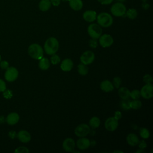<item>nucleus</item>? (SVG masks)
I'll list each match as a JSON object with an SVG mask.
<instances>
[{
	"label": "nucleus",
	"mask_w": 153,
	"mask_h": 153,
	"mask_svg": "<svg viewBox=\"0 0 153 153\" xmlns=\"http://www.w3.org/2000/svg\"><path fill=\"white\" fill-rule=\"evenodd\" d=\"M59 47V44L57 39L54 37H50L45 41L44 48L47 54L53 55L58 51Z\"/></svg>",
	"instance_id": "f257e3e1"
},
{
	"label": "nucleus",
	"mask_w": 153,
	"mask_h": 153,
	"mask_svg": "<svg viewBox=\"0 0 153 153\" xmlns=\"http://www.w3.org/2000/svg\"><path fill=\"white\" fill-rule=\"evenodd\" d=\"M97 23L103 27H108L111 26L113 23V18L111 15L106 12H102L98 14L96 17Z\"/></svg>",
	"instance_id": "f03ea898"
},
{
	"label": "nucleus",
	"mask_w": 153,
	"mask_h": 153,
	"mask_svg": "<svg viewBox=\"0 0 153 153\" xmlns=\"http://www.w3.org/2000/svg\"><path fill=\"white\" fill-rule=\"evenodd\" d=\"M28 54L33 59L39 60L44 56L42 47L38 44H32L28 48Z\"/></svg>",
	"instance_id": "7ed1b4c3"
},
{
	"label": "nucleus",
	"mask_w": 153,
	"mask_h": 153,
	"mask_svg": "<svg viewBox=\"0 0 153 153\" xmlns=\"http://www.w3.org/2000/svg\"><path fill=\"white\" fill-rule=\"evenodd\" d=\"M126 7L123 2H116L111 8V13L115 17H121L126 14Z\"/></svg>",
	"instance_id": "20e7f679"
},
{
	"label": "nucleus",
	"mask_w": 153,
	"mask_h": 153,
	"mask_svg": "<svg viewBox=\"0 0 153 153\" xmlns=\"http://www.w3.org/2000/svg\"><path fill=\"white\" fill-rule=\"evenodd\" d=\"M87 32L91 38L99 39L102 33L101 26L96 23L90 24L87 28Z\"/></svg>",
	"instance_id": "39448f33"
},
{
	"label": "nucleus",
	"mask_w": 153,
	"mask_h": 153,
	"mask_svg": "<svg viewBox=\"0 0 153 153\" xmlns=\"http://www.w3.org/2000/svg\"><path fill=\"white\" fill-rule=\"evenodd\" d=\"M90 131V126L86 124H79L75 128L74 132L76 136L82 137H85L88 134Z\"/></svg>",
	"instance_id": "423d86ee"
},
{
	"label": "nucleus",
	"mask_w": 153,
	"mask_h": 153,
	"mask_svg": "<svg viewBox=\"0 0 153 153\" xmlns=\"http://www.w3.org/2000/svg\"><path fill=\"white\" fill-rule=\"evenodd\" d=\"M95 58L94 53L91 51L87 50L82 53L80 57V61L82 63L87 65L93 62Z\"/></svg>",
	"instance_id": "0eeeda50"
},
{
	"label": "nucleus",
	"mask_w": 153,
	"mask_h": 153,
	"mask_svg": "<svg viewBox=\"0 0 153 153\" xmlns=\"http://www.w3.org/2000/svg\"><path fill=\"white\" fill-rule=\"evenodd\" d=\"M19 75L17 69L14 67H8L5 73V78L9 82H13L15 81Z\"/></svg>",
	"instance_id": "6e6552de"
},
{
	"label": "nucleus",
	"mask_w": 153,
	"mask_h": 153,
	"mask_svg": "<svg viewBox=\"0 0 153 153\" xmlns=\"http://www.w3.org/2000/svg\"><path fill=\"white\" fill-rule=\"evenodd\" d=\"M140 96L145 99H151L153 96V86L152 84H146L140 91Z\"/></svg>",
	"instance_id": "1a4fd4ad"
},
{
	"label": "nucleus",
	"mask_w": 153,
	"mask_h": 153,
	"mask_svg": "<svg viewBox=\"0 0 153 153\" xmlns=\"http://www.w3.org/2000/svg\"><path fill=\"white\" fill-rule=\"evenodd\" d=\"M118 126V120L114 117H109L105 122V128L110 131L115 130Z\"/></svg>",
	"instance_id": "9d476101"
},
{
	"label": "nucleus",
	"mask_w": 153,
	"mask_h": 153,
	"mask_svg": "<svg viewBox=\"0 0 153 153\" xmlns=\"http://www.w3.org/2000/svg\"><path fill=\"white\" fill-rule=\"evenodd\" d=\"M99 42L100 45L104 48L110 47L114 42L113 38L109 34L101 35L99 38Z\"/></svg>",
	"instance_id": "9b49d317"
},
{
	"label": "nucleus",
	"mask_w": 153,
	"mask_h": 153,
	"mask_svg": "<svg viewBox=\"0 0 153 153\" xmlns=\"http://www.w3.org/2000/svg\"><path fill=\"white\" fill-rule=\"evenodd\" d=\"M62 146L65 151L72 152L75 147V142L73 139L68 137L65 139L63 142Z\"/></svg>",
	"instance_id": "f8f14e48"
},
{
	"label": "nucleus",
	"mask_w": 153,
	"mask_h": 153,
	"mask_svg": "<svg viewBox=\"0 0 153 153\" xmlns=\"http://www.w3.org/2000/svg\"><path fill=\"white\" fill-rule=\"evenodd\" d=\"M76 146L79 149H87L90 146V141L88 139L82 137L76 141Z\"/></svg>",
	"instance_id": "ddd939ff"
},
{
	"label": "nucleus",
	"mask_w": 153,
	"mask_h": 153,
	"mask_svg": "<svg viewBox=\"0 0 153 153\" xmlns=\"http://www.w3.org/2000/svg\"><path fill=\"white\" fill-rule=\"evenodd\" d=\"M82 17L86 22H93L96 19L97 14L94 10H87L83 13Z\"/></svg>",
	"instance_id": "4468645a"
},
{
	"label": "nucleus",
	"mask_w": 153,
	"mask_h": 153,
	"mask_svg": "<svg viewBox=\"0 0 153 153\" xmlns=\"http://www.w3.org/2000/svg\"><path fill=\"white\" fill-rule=\"evenodd\" d=\"M73 66H74V63L71 59H65L61 62L60 68L63 71L68 72L72 69Z\"/></svg>",
	"instance_id": "2eb2a0df"
},
{
	"label": "nucleus",
	"mask_w": 153,
	"mask_h": 153,
	"mask_svg": "<svg viewBox=\"0 0 153 153\" xmlns=\"http://www.w3.org/2000/svg\"><path fill=\"white\" fill-rule=\"evenodd\" d=\"M17 137L19 140L23 143H27L31 139L30 133L26 130H20L17 134Z\"/></svg>",
	"instance_id": "dca6fc26"
},
{
	"label": "nucleus",
	"mask_w": 153,
	"mask_h": 153,
	"mask_svg": "<svg viewBox=\"0 0 153 153\" xmlns=\"http://www.w3.org/2000/svg\"><path fill=\"white\" fill-rule=\"evenodd\" d=\"M126 140H127V143L132 146L138 145V143L139 142L138 136L136 134L133 133H130L127 135V136L126 137Z\"/></svg>",
	"instance_id": "f3484780"
},
{
	"label": "nucleus",
	"mask_w": 153,
	"mask_h": 153,
	"mask_svg": "<svg viewBox=\"0 0 153 153\" xmlns=\"http://www.w3.org/2000/svg\"><path fill=\"white\" fill-rule=\"evenodd\" d=\"M100 87L101 90L105 92L112 91L114 88L112 83L109 80H104L102 81L100 84Z\"/></svg>",
	"instance_id": "a211bd4d"
},
{
	"label": "nucleus",
	"mask_w": 153,
	"mask_h": 153,
	"mask_svg": "<svg viewBox=\"0 0 153 153\" xmlns=\"http://www.w3.org/2000/svg\"><path fill=\"white\" fill-rule=\"evenodd\" d=\"M19 118H20V117L17 113L12 112L8 115L6 121L8 124L14 125L19 121Z\"/></svg>",
	"instance_id": "6ab92c4d"
},
{
	"label": "nucleus",
	"mask_w": 153,
	"mask_h": 153,
	"mask_svg": "<svg viewBox=\"0 0 153 153\" xmlns=\"http://www.w3.org/2000/svg\"><path fill=\"white\" fill-rule=\"evenodd\" d=\"M70 7L75 11H79L83 7L82 0H70L69 2Z\"/></svg>",
	"instance_id": "aec40b11"
},
{
	"label": "nucleus",
	"mask_w": 153,
	"mask_h": 153,
	"mask_svg": "<svg viewBox=\"0 0 153 153\" xmlns=\"http://www.w3.org/2000/svg\"><path fill=\"white\" fill-rule=\"evenodd\" d=\"M51 6V3L50 0H41L39 2V8L41 11H48Z\"/></svg>",
	"instance_id": "412c9836"
},
{
	"label": "nucleus",
	"mask_w": 153,
	"mask_h": 153,
	"mask_svg": "<svg viewBox=\"0 0 153 153\" xmlns=\"http://www.w3.org/2000/svg\"><path fill=\"white\" fill-rule=\"evenodd\" d=\"M118 95L122 99H128L130 97V90L124 87H120L118 90Z\"/></svg>",
	"instance_id": "4be33fe9"
},
{
	"label": "nucleus",
	"mask_w": 153,
	"mask_h": 153,
	"mask_svg": "<svg viewBox=\"0 0 153 153\" xmlns=\"http://www.w3.org/2000/svg\"><path fill=\"white\" fill-rule=\"evenodd\" d=\"M39 67L42 70H47L49 68L50 63L49 62V60L47 58L45 57H42L41 59H39Z\"/></svg>",
	"instance_id": "5701e85b"
},
{
	"label": "nucleus",
	"mask_w": 153,
	"mask_h": 153,
	"mask_svg": "<svg viewBox=\"0 0 153 153\" xmlns=\"http://www.w3.org/2000/svg\"><path fill=\"white\" fill-rule=\"evenodd\" d=\"M100 120L97 117H92L89 121V125L93 128H97L100 126Z\"/></svg>",
	"instance_id": "b1692460"
},
{
	"label": "nucleus",
	"mask_w": 153,
	"mask_h": 153,
	"mask_svg": "<svg viewBox=\"0 0 153 153\" xmlns=\"http://www.w3.org/2000/svg\"><path fill=\"white\" fill-rule=\"evenodd\" d=\"M126 14L127 17L131 20L136 19L137 16V11L134 8H130L128 10H126Z\"/></svg>",
	"instance_id": "393cba45"
},
{
	"label": "nucleus",
	"mask_w": 153,
	"mask_h": 153,
	"mask_svg": "<svg viewBox=\"0 0 153 153\" xmlns=\"http://www.w3.org/2000/svg\"><path fill=\"white\" fill-rule=\"evenodd\" d=\"M78 72L81 75H85L88 74V68L87 65L81 63L78 66Z\"/></svg>",
	"instance_id": "a878e982"
},
{
	"label": "nucleus",
	"mask_w": 153,
	"mask_h": 153,
	"mask_svg": "<svg viewBox=\"0 0 153 153\" xmlns=\"http://www.w3.org/2000/svg\"><path fill=\"white\" fill-rule=\"evenodd\" d=\"M130 102L131 101L128 99H122L120 103V107L124 110H129L130 109Z\"/></svg>",
	"instance_id": "bb28decb"
},
{
	"label": "nucleus",
	"mask_w": 153,
	"mask_h": 153,
	"mask_svg": "<svg viewBox=\"0 0 153 153\" xmlns=\"http://www.w3.org/2000/svg\"><path fill=\"white\" fill-rule=\"evenodd\" d=\"M142 106V102L138 99H134L130 102V108L133 109H138Z\"/></svg>",
	"instance_id": "cd10ccee"
},
{
	"label": "nucleus",
	"mask_w": 153,
	"mask_h": 153,
	"mask_svg": "<svg viewBox=\"0 0 153 153\" xmlns=\"http://www.w3.org/2000/svg\"><path fill=\"white\" fill-rule=\"evenodd\" d=\"M139 134H140V137L143 139H148L150 136L149 130L146 128H140V131H139Z\"/></svg>",
	"instance_id": "c85d7f7f"
},
{
	"label": "nucleus",
	"mask_w": 153,
	"mask_h": 153,
	"mask_svg": "<svg viewBox=\"0 0 153 153\" xmlns=\"http://www.w3.org/2000/svg\"><path fill=\"white\" fill-rule=\"evenodd\" d=\"M130 97H131V99H139V98L140 97V91L138 90H133L131 91L130 93Z\"/></svg>",
	"instance_id": "c756f323"
},
{
	"label": "nucleus",
	"mask_w": 153,
	"mask_h": 153,
	"mask_svg": "<svg viewBox=\"0 0 153 153\" xmlns=\"http://www.w3.org/2000/svg\"><path fill=\"white\" fill-rule=\"evenodd\" d=\"M50 62L53 65H57L60 62V58L58 55L56 54H53L50 57Z\"/></svg>",
	"instance_id": "7c9ffc66"
},
{
	"label": "nucleus",
	"mask_w": 153,
	"mask_h": 153,
	"mask_svg": "<svg viewBox=\"0 0 153 153\" xmlns=\"http://www.w3.org/2000/svg\"><path fill=\"white\" fill-rule=\"evenodd\" d=\"M121 79L120 78L117 76L114 78L113 81H112V84L114 87H115L117 88H118L121 85Z\"/></svg>",
	"instance_id": "2f4dec72"
},
{
	"label": "nucleus",
	"mask_w": 153,
	"mask_h": 153,
	"mask_svg": "<svg viewBox=\"0 0 153 153\" xmlns=\"http://www.w3.org/2000/svg\"><path fill=\"white\" fill-rule=\"evenodd\" d=\"M16 153H28L29 152V149L25 146H20L17 148L15 151Z\"/></svg>",
	"instance_id": "473e14b6"
},
{
	"label": "nucleus",
	"mask_w": 153,
	"mask_h": 153,
	"mask_svg": "<svg viewBox=\"0 0 153 153\" xmlns=\"http://www.w3.org/2000/svg\"><path fill=\"white\" fill-rule=\"evenodd\" d=\"M89 45L90 47L93 48H96L98 45V42L97 41V39H94V38L90 39L89 41Z\"/></svg>",
	"instance_id": "72a5a7b5"
},
{
	"label": "nucleus",
	"mask_w": 153,
	"mask_h": 153,
	"mask_svg": "<svg viewBox=\"0 0 153 153\" xmlns=\"http://www.w3.org/2000/svg\"><path fill=\"white\" fill-rule=\"evenodd\" d=\"M143 80L146 84H151L152 82V77L151 75L146 74L144 75L143 78Z\"/></svg>",
	"instance_id": "f704fd0d"
},
{
	"label": "nucleus",
	"mask_w": 153,
	"mask_h": 153,
	"mask_svg": "<svg viewBox=\"0 0 153 153\" xmlns=\"http://www.w3.org/2000/svg\"><path fill=\"white\" fill-rule=\"evenodd\" d=\"M6 90V84L1 79H0V92L4 91Z\"/></svg>",
	"instance_id": "c9c22d12"
},
{
	"label": "nucleus",
	"mask_w": 153,
	"mask_h": 153,
	"mask_svg": "<svg viewBox=\"0 0 153 153\" xmlns=\"http://www.w3.org/2000/svg\"><path fill=\"white\" fill-rule=\"evenodd\" d=\"M138 144H139V147L140 149H143L146 148V146H147L146 143L145 141H144L143 140H141V141H139V143H138Z\"/></svg>",
	"instance_id": "e433bc0d"
},
{
	"label": "nucleus",
	"mask_w": 153,
	"mask_h": 153,
	"mask_svg": "<svg viewBox=\"0 0 153 153\" xmlns=\"http://www.w3.org/2000/svg\"><path fill=\"white\" fill-rule=\"evenodd\" d=\"M98 2L102 5H108L112 2L114 0H97Z\"/></svg>",
	"instance_id": "4c0bfd02"
},
{
	"label": "nucleus",
	"mask_w": 153,
	"mask_h": 153,
	"mask_svg": "<svg viewBox=\"0 0 153 153\" xmlns=\"http://www.w3.org/2000/svg\"><path fill=\"white\" fill-rule=\"evenodd\" d=\"M0 65H1V68L2 69H7L8 68V63L7 62V61H2L1 62H0Z\"/></svg>",
	"instance_id": "58836bf2"
},
{
	"label": "nucleus",
	"mask_w": 153,
	"mask_h": 153,
	"mask_svg": "<svg viewBox=\"0 0 153 153\" xmlns=\"http://www.w3.org/2000/svg\"><path fill=\"white\" fill-rule=\"evenodd\" d=\"M114 117L117 119V120H120L121 118L122 117V114H121V112L119 111H117L115 112V114H114Z\"/></svg>",
	"instance_id": "ea45409f"
},
{
	"label": "nucleus",
	"mask_w": 153,
	"mask_h": 153,
	"mask_svg": "<svg viewBox=\"0 0 153 153\" xmlns=\"http://www.w3.org/2000/svg\"><path fill=\"white\" fill-rule=\"evenodd\" d=\"M51 4H53V5L57 7L58 5H59V4H60V1L61 0H50Z\"/></svg>",
	"instance_id": "a19ab883"
},
{
	"label": "nucleus",
	"mask_w": 153,
	"mask_h": 153,
	"mask_svg": "<svg viewBox=\"0 0 153 153\" xmlns=\"http://www.w3.org/2000/svg\"><path fill=\"white\" fill-rule=\"evenodd\" d=\"M145 152V151L143 149H139V150H137L136 152V153H138V152L139 153V152Z\"/></svg>",
	"instance_id": "79ce46f5"
},
{
	"label": "nucleus",
	"mask_w": 153,
	"mask_h": 153,
	"mask_svg": "<svg viewBox=\"0 0 153 153\" xmlns=\"http://www.w3.org/2000/svg\"><path fill=\"white\" fill-rule=\"evenodd\" d=\"M114 152H121V153H123V151H114Z\"/></svg>",
	"instance_id": "37998d69"
},
{
	"label": "nucleus",
	"mask_w": 153,
	"mask_h": 153,
	"mask_svg": "<svg viewBox=\"0 0 153 153\" xmlns=\"http://www.w3.org/2000/svg\"><path fill=\"white\" fill-rule=\"evenodd\" d=\"M118 2H123L124 1H125L126 0H117Z\"/></svg>",
	"instance_id": "c03bdc74"
},
{
	"label": "nucleus",
	"mask_w": 153,
	"mask_h": 153,
	"mask_svg": "<svg viewBox=\"0 0 153 153\" xmlns=\"http://www.w3.org/2000/svg\"><path fill=\"white\" fill-rule=\"evenodd\" d=\"M1 56H0V62H1Z\"/></svg>",
	"instance_id": "a18cd8bd"
},
{
	"label": "nucleus",
	"mask_w": 153,
	"mask_h": 153,
	"mask_svg": "<svg viewBox=\"0 0 153 153\" xmlns=\"http://www.w3.org/2000/svg\"><path fill=\"white\" fill-rule=\"evenodd\" d=\"M142 1H147V0H142Z\"/></svg>",
	"instance_id": "49530a36"
}]
</instances>
